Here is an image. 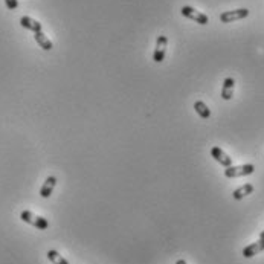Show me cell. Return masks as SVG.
I'll list each match as a JSON object with an SVG mask.
<instances>
[{"instance_id": "5b68a950", "label": "cell", "mask_w": 264, "mask_h": 264, "mask_svg": "<svg viewBox=\"0 0 264 264\" xmlns=\"http://www.w3.org/2000/svg\"><path fill=\"white\" fill-rule=\"evenodd\" d=\"M166 48H168V38L166 35H159L156 40V48H154L153 52V60L156 63H162L165 55H166Z\"/></svg>"}, {"instance_id": "277c9868", "label": "cell", "mask_w": 264, "mask_h": 264, "mask_svg": "<svg viewBox=\"0 0 264 264\" xmlns=\"http://www.w3.org/2000/svg\"><path fill=\"white\" fill-rule=\"evenodd\" d=\"M249 15V9L246 8H240V9H234V11H225L220 14V22L222 23H232L237 20H243Z\"/></svg>"}, {"instance_id": "4fadbf2b", "label": "cell", "mask_w": 264, "mask_h": 264, "mask_svg": "<svg viewBox=\"0 0 264 264\" xmlns=\"http://www.w3.org/2000/svg\"><path fill=\"white\" fill-rule=\"evenodd\" d=\"M194 110L197 112V115H198L201 119H209V118H211L209 107H208L203 101H196V102H194Z\"/></svg>"}, {"instance_id": "8992f818", "label": "cell", "mask_w": 264, "mask_h": 264, "mask_svg": "<svg viewBox=\"0 0 264 264\" xmlns=\"http://www.w3.org/2000/svg\"><path fill=\"white\" fill-rule=\"evenodd\" d=\"M211 156L214 158L215 162H219L225 168H228V166L232 165V158L229 156V154H226L220 147H212L211 148Z\"/></svg>"}, {"instance_id": "2e32d148", "label": "cell", "mask_w": 264, "mask_h": 264, "mask_svg": "<svg viewBox=\"0 0 264 264\" xmlns=\"http://www.w3.org/2000/svg\"><path fill=\"white\" fill-rule=\"evenodd\" d=\"M176 264H188V263H186L185 260H177V261H176Z\"/></svg>"}, {"instance_id": "3957f363", "label": "cell", "mask_w": 264, "mask_h": 264, "mask_svg": "<svg viewBox=\"0 0 264 264\" xmlns=\"http://www.w3.org/2000/svg\"><path fill=\"white\" fill-rule=\"evenodd\" d=\"M180 12H182V15L183 17H186V19H190V20H193V22H196V23H198V25H208L209 23V19H208V15L206 14H203V12H200V11H197L196 8H193V6H182V9H180Z\"/></svg>"}, {"instance_id": "6da1fadb", "label": "cell", "mask_w": 264, "mask_h": 264, "mask_svg": "<svg viewBox=\"0 0 264 264\" xmlns=\"http://www.w3.org/2000/svg\"><path fill=\"white\" fill-rule=\"evenodd\" d=\"M20 219H22V222H25V223H28L31 226H34V228H37L40 231H44V229L49 228V222L46 219H43V217L34 214L33 211H22Z\"/></svg>"}, {"instance_id": "52a82bcc", "label": "cell", "mask_w": 264, "mask_h": 264, "mask_svg": "<svg viewBox=\"0 0 264 264\" xmlns=\"http://www.w3.org/2000/svg\"><path fill=\"white\" fill-rule=\"evenodd\" d=\"M263 251H264V240L260 238L258 241H255V243H252L249 246H246L241 254H243L244 258H252V257L258 255L260 252H263Z\"/></svg>"}, {"instance_id": "9c48e42d", "label": "cell", "mask_w": 264, "mask_h": 264, "mask_svg": "<svg viewBox=\"0 0 264 264\" xmlns=\"http://www.w3.org/2000/svg\"><path fill=\"white\" fill-rule=\"evenodd\" d=\"M20 25H22L25 29H28V31H33V33H40V31L43 29L41 23L37 22V20L33 19V17H29V15H23V17L20 19Z\"/></svg>"}, {"instance_id": "8fae6325", "label": "cell", "mask_w": 264, "mask_h": 264, "mask_svg": "<svg viewBox=\"0 0 264 264\" xmlns=\"http://www.w3.org/2000/svg\"><path fill=\"white\" fill-rule=\"evenodd\" d=\"M34 38H35L37 44L40 46L43 51H51V49L54 48L52 41L48 38V35H46L43 31H40V33H34Z\"/></svg>"}, {"instance_id": "ba28073f", "label": "cell", "mask_w": 264, "mask_h": 264, "mask_svg": "<svg viewBox=\"0 0 264 264\" xmlns=\"http://www.w3.org/2000/svg\"><path fill=\"white\" fill-rule=\"evenodd\" d=\"M234 89H235V80L234 78H225L223 81V87H222V98L225 101H229L234 97Z\"/></svg>"}, {"instance_id": "30bf717a", "label": "cell", "mask_w": 264, "mask_h": 264, "mask_svg": "<svg viewBox=\"0 0 264 264\" xmlns=\"http://www.w3.org/2000/svg\"><path fill=\"white\" fill-rule=\"evenodd\" d=\"M55 185H57V177L49 176L48 179L44 180V183L41 185V188H40V196H41L43 198L51 197V194H52V191H54V188H55Z\"/></svg>"}, {"instance_id": "e0dca14e", "label": "cell", "mask_w": 264, "mask_h": 264, "mask_svg": "<svg viewBox=\"0 0 264 264\" xmlns=\"http://www.w3.org/2000/svg\"><path fill=\"white\" fill-rule=\"evenodd\" d=\"M260 238H261V240H264V231H263L261 234H260Z\"/></svg>"}, {"instance_id": "9a60e30c", "label": "cell", "mask_w": 264, "mask_h": 264, "mask_svg": "<svg viewBox=\"0 0 264 264\" xmlns=\"http://www.w3.org/2000/svg\"><path fill=\"white\" fill-rule=\"evenodd\" d=\"M5 5L9 11H14L19 8V0H5Z\"/></svg>"}, {"instance_id": "5bb4252c", "label": "cell", "mask_w": 264, "mask_h": 264, "mask_svg": "<svg viewBox=\"0 0 264 264\" xmlns=\"http://www.w3.org/2000/svg\"><path fill=\"white\" fill-rule=\"evenodd\" d=\"M48 260L52 264H69V261L63 255H60L57 251H48Z\"/></svg>"}, {"instance_id": "7a4b0ae2", "label": "cell", "mask_w": 264, "mask_h": 264, "mask_svg": "<svg viewBox=\"0 0 264 264\" xmlns=\"http://www.w3.org/2000/svg\"><path fill=\"white\" fill-rule=\"evenodd\" d=\"M255 171V166L252 164H244V165H231L225 169V176L228 179H235V177H244L251 176Z\"/></svg>"}, {"instance_id": "7c38bea8", "label": "cell", "mask_w": 264, "mask_h": 264, "mask_svg": "<svg viewBox=\"0 0 264 264\" xmlns=\"http://www.w3.org/2000/svg\"><path fill=\"white\" fill-rule=\"evenodd\" d=\"M252 193H254V185L252 183H244L243 186H240V188H237L234 193H232V197H234L235 200H241Z\"/></svg>"}]
</instances>
